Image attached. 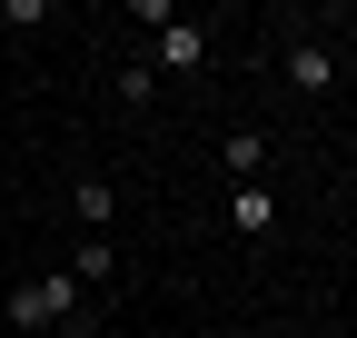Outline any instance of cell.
I'll use <instances>...</instances> for the list:
<instances>
[{
	"instance_id": "obj_1",
	"label": "cell",
	"mask_w": 357,
	"mask_h": 338,
	"mask_svg": "<svg viewBox=\"0 0 357 338\" xmlns=\"http://www.w3.org/2000/svg\"><path fill=\"white\" fill-rule=\"evenodd\" d=\"M70 318H79V279L70 269H40V279L10 288V328L20 338H70Z\"/></svg>"
},
{
	"instance_id": "obj_2",
	"label": "cell",
	"mask_w": 357,
	"mask_h": 338,
	"mask_svg": "<svg viewBox=\"0 0 357 338\" xmlns=\"http://www.w3.org/2000/svg\"><path fill=\"white\" fill-rule=\"evenodd\" d=\"M278 70H288V90H298V100H328V90H337V50H328V40H288V60H278Z\"/></svg>"
},
{
	"instance_id": "obj_3",
	"label": "cell",
	"mask_w": 357,
	"mask_h": 338,
	"mask_svg": "<svg viewBox=\"0 0 357 338\" xmlns=\"http://www.w3.org/2000/svg\"><path fill=\"white\" fill-rule=\"evenodd\" d=\"M229 229H238V239H268V229H278V189H258V179L229 189Z\"/></svg>"
},
{
	"instance_id": "obj_4",
	"label": "cell",
	"mask_w": 357,
	"mask_h": 338,
	"mask_svg": "<svg viewBox=\"0 0 357 338\" xmlns=\"http://www.w3.org/2000/svg\"><path fill=\"white\" fill-rule=\"evenodd\" d=\"M199 60H208V30H199V20H169V30H159V60H149V70H199Z\"/></svg>"
},
{
	"instance_id": "obj_5",
	"label": "cell",
	"mask_w": 357,
	"mask_h": 338,
	"mask_svg": "<svg viewBox=\"0 0 357 338\" xmlns=\"http://www.w3.org/2000/svg\"><path fill=\"white\" fill-rule=\"evenodd\" d=\"M70 209H79V229H89V239H109V219H119V189H109V179H70Z\"/></svg>"
},
{
	"instance_id": "obj_6",
	"label": "cell",
	"mask_w": 357,
	"mask_h": 338,
	"mask_svg": "<svg viewBox=\"0 0 357 338\" xmlns=\"http://www.w3.org/2000/svg\"><path fill=\"white\" fill-rule=\"evenodd\" d=\"M218 159H229V179L248 189L258 169H268V140H258V130H229V149H218Z\"/></svg>"
},
{
	"instance_id": "obj_7",
	"label": "cell",
	"mask_w": 357,
	"mask_h": 338,
	"mask_svg": "<svg viewBox=\"0 0 357 338\" xmlns=\"http://www.w3.org/2000/svg\"><path fill=\"white\" fill-rule=\"evenodd\" d=\"M109 269H119V249H109V239H79V259H70V279L89 288V279H109Z\"/></svg>"
},
{
	"instance_id": "obj_8",
	"label": "cell",
	"mask_w": 357,
	"mask_h": 338,
	"mask_svg": "<svg viewBox=\"0 0 357 338\" xmlns=\"http://www.w3.org/2000/svg\"><path fill=\"white\" fill-rule=\"evenodd\" d=\"M149 90H159V70H149V60H129V70H119V100H129V110H149Z\"/></svg>"
}]
</instances>
